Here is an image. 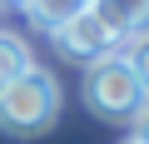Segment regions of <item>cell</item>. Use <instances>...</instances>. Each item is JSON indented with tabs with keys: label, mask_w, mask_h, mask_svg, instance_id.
I'll list each match as a JSON object with an SVG mask.
<instances>
[{
	"label": "cell",
	"mask_w": 149,
	"mask_h": 144,
	"mask_svg": "<svg viewBox=\"0 0 149 144\" xmlns=\"http://www.w3.org/2000/svg\"><path fill=\"white\" fill-rule=\"evenodd\" d=\"M30 65H35V60H30V45L0 30V90H5V85H10L15 75H25Z\"/></svg>",
	"instance_id": "cell-6"
},
{
	"label": "cell",
	"mask_w": 149,
	"mask_h": 144,
	"mask_svg": "<svg viewBox=\"0 0 149 144\" xmlns=\"http://www.w3.org/2000/svg\"><path fill=\"white\" fill-rule=\"evenodd\" d=\"M90 5V0H25V10H30V20L40 25V30H60L65 20H74Z\"/></svg>",
	"instance_id": "cell-5"
},
{
	"label": "cell",
	"mask_w": 149,
	"mask_h": 144,
	"mask_svg": "<svg viewBox=\"0 0 149 144\" xmlns=\"http://www.w3.org/2000/svg\"><path fill=\"white\" fill-rule=\"evenodd\" d=\"M129 124H134V144H149V99L139 104V114H134Z\"/></svg>",
	"instance_id": "cell-8"
},
{
	"label": "cell",
	"mask_w": 149,
	"mask_h": 144,
	"mask_svg": "<svg viewBox=\"0 0 149 144\" xmlns=\"http://www.w3.org/2000/svg\"><path fill=\"white\" fill-rule=\"evenodd\" d=\"M90 5H95V15L119 35V45L134 40V35H149V0H90Z\"/></svg>",
	"instance_id": "cell-4"
},
{
	"label": "cell",
	"mask_w": 149,
	"mask_h": 144,
	"mask_svg": "<svg viewBox=\"0 0 149 144\" xmlns=\"http://www.w3.org/2000/svg\"><path fill=\"white\" fill-rule=\"evenodd\" d=\"M0 5H25V0H0Z\"/></svg>",
	"instance_id": "cell-9"
},
{
	"label": "cell",
	"mask_w": 149,
	"mask_h": 144,
	"mask_svg": "<svg viewBox=\"0 0 149 144\" xmlns=\"http://www.w3.org/2000/svg\"><path fill=\"white\" fill-rule=\"evenodd\" d=\"M119 55H124V65L134 70V80H139V85H144V95H149V35L124 40V45H119Z\"/></svg>",
	"instance_id": "cell-7"
},
{
	"label": "cell",
	"mask_w": 149,
	"mask_h": 144,
	"mask_svg": "<svg viewBox=\"0 0 149 144\" xmlns=\"http://www.w3.org/2000/svg\"><path fill=\"white\" fill-rule=\"evenodd\" d=\"M124 144H134V139H124Z\"/></svg>",
	"instance_id": "cell-10"
},
{
	"label": "cell",
	"mask_w": 149,
	"mask_h": 144,
	"mask_svg": "<svg viewBox=\"0 0 149 144\" xmlns=\"http://www.w3.org/2000/svg\"><path fill=\"white\" fill-rule=\"evenodd\" d=\"M149 95H144V85L134 80V70L124 65V55L114 50V55H100V60H90V70H85V104L100 114V119H114V124H129L134 114H139V104H144Z\"/></svg>",
	"instance_id": "cell-2"
},
{
	"label": "cell",
	"mask_w": 149,
	"mask_h": 144,
	"mask_svg": "<svg viewBox=\"0 0 149 144\" xmlns=\"http://www.w3.org/2000/svg\"><path fill=\"white\" fill-rule=\"evenodd\" d=\"M60 119V85L45 75L40 65H30L25 75H15L0 90V134L10 139H35Z\"/></svg>",
	"instance_id": "cell-1"
},
{
	"label": "cell",
	"mask_w": 149,
	"mask_h": 144,
	"mask_svg": "<svg viewBox=\"0 0 149 144\" xmlns=\"http://www.w3.org/2000/svg\"><path fill=\"white\" fill-rule=\"evenodd\" d=\"M50 35H55V50L70 55V60H100V55H114V50H119V35L95 15V5H85L74 20H65V25L50 30Z\"/></svg>",
	"instance_id": "cell-3"
}]
</instances>
